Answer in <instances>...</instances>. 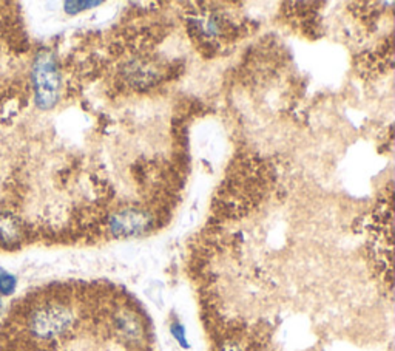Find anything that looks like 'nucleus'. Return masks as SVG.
<instances>
[{
    "label": "nucleus",
    "instance_id": "39448f33",
    "mask_svg": "<svg viewBox=\"0 0 395 351\" xmlns=\"http://www.w3.org/2000/svg\"><path fill=\"white\" fill-rule=\"evenodd\" d=\"M17 288V278L11 272L0 268V294L11 296Z\"/></svg>",
    "mask_w": 395,
    "mask_h": 351
},
{
    "label": "nucleus",
    "instance_id": "f257e3e1",
    "mask_svg": "<svg viewBox=\"0 0 395 351\" xmlns=\"http://www.w3.org/2000/svg\"><path fill=\"white\" fill-rule=\"evenodd\" d=\"M75 313L59 302H47L36 306L28 318L26 327L33 339L52 342L65 336L75 325Z\"/></svg>",
    "mask_w": 395,
    "mask_h": 351
},
{
    "label": "nucleus",
    "instance_id": "7ed1b4c3",
    "mask_svg": "<svg viewBox=\"0 0 395 351\" xmlns=\"http://www.w3.org/2000/svg\"><path fill=\"white\" fill-rule=\"evenodd\" d=\"M153 227V217L142 209H122L113 214L109 220V229L116 239H133L147 234Z\"/></svg>",
    "mask_w": 395,
    "mask_h": 351
},
{
    "label": "nucleus",
    "instance_id": "20e7f679",
    "mask_svg": "<svg viewBox=\"0 0 395 351\" xmlns=\"http://www.w3.org/2000/svg\"><path fill=\"white\" fill-rule=\"evenodd\" d=\"M113 325L116 333L127 342L138 343L144 341V327L134 313L119 311L113 319Z\"/></svg>",
    "mask_w": 395,
    "mask_h": 351
},
{
    "label": "nucleus",
    "instance_id": "0eeeda50",
    "mask_svg": "<svg viewBox=\"0 0 395 351\" xmlns=\"http://www.w3.org/2000/svg\"><path fill=\"white\" fill-rule=\"evenodd\" d=\"M170 333L178 341L179 345L184 348L189 347V342H187V338H185V328L179 324V322H173V324L170 325Z\"/></svg>",
    "mask_w": 395,
    "mask_h": 351
},
{
    "label": "nucleus",
    "instance_id": "f03ea898",
    "mask_svg": "<svg viewBox=\"0 0 395 351\" xmlns=\"http://www.w3.org/2000/svg\"><path fill=\"white\" fill-rule=\"evenodd\" d=\"M61 73L54 56L42 52L36 56L33 66V87L36 105L42 110H49L59 101L61 96Z\"/></svg>",
    "mask_w": 395,
    "mask_h": 351
},
{
    "label": "nucleus",
    "instance_id": "423d86ee",
    "mask_svg": "<svg viewBox=\"0 0 395 351\" xmlns=\"http://www.w3.org/2000/svg\"><path fill=\"white\" fill-rule=\"evenodd\" d=\"M100 2H65L63 3V6H65V13L70 14V16H75V14H79V13H82L85 10H91V8H96V6H99Z\"/></svg>",
    "mask_w": 395,
    "mask_h": 351
},
{
    "label": "nucleus",
    "instance_id": "6e6552de",
    "mask_svg": "<svg viewBox=\"0 0 395 351\" xmlns=\"http://www.w3.org/2000/svg\"><path fill=\"white\" fill-rule=\"evenodd\" d=\"M0 310H2V300H0Z\"/></svg>",
    "mask_w": 395,
    "mask_h": 351
}]
</instances>
